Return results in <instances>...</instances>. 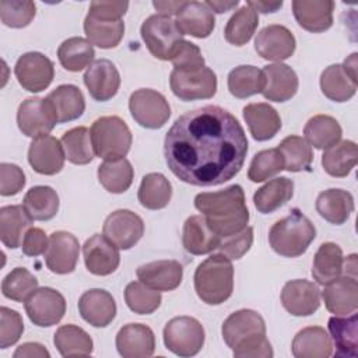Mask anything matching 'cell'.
<instances>
[{
	"label": "cell",
	"instance_id": "obj_1",
	"mask_svg": "<svg viewBox=\"0 0 358 358\" xmlns=\"http://www.w3.org/2000/svg\"><path fill=\"white\" fill-rule=\"evenodd\" d=\"M248 138L227 109L206 105L179 116L168 130L164 155L171 172L193 186H218L239 173Z\"/></svg>",
	"mask_w": 358,
	"mask_h": 358
},
{
	"label": "cell",
	"instance_id": "obj_2",
	"mask_svg": "<svg viewBox=\"0 0 358 358\" xmlns=\"http://www.w3.org/2000/svg\"><path fill=\"white\" fill-rule=\"evenodd\" d=\"M194 207L221 238L238 234L248 227L249 210L243 189L239 185H231L218 192L199 193L194 197Z\"/></svg>",
	"mask_w": 358,
	"mask_h": 358
},
{
	"label": "cell",
	"instance_id": "obj_3",
	"mask_svg": "<svg viewBox=\"0 0 358 358\" xmlns=\"http://www.w3.org/2000/svg\"><path fill=\"white\" fill-rule=\"evenodd\" d=\"M222 338L236 358H271L274 355L266 337V324L260 313L241 309L222 323Z\"/></svg>",
	"mask_w": 358,
	"mask_h": 358
},
{
	"label": "cell",
	"instance_id": "obj_4",
	"mask_svg": "<svg viewBox=\"0 0 358 358\" xmlns=\"http://www.w3.org/2000/svg\"><path fill=\"white\" fill-rule=\"evenodd\" d=\"M194 289L207 305H221L234 291V267L221 253L211 255L194 271Z\"/></svg>",
	"mask_w": 358,
	"mask_h": 358
},
{
	"label": "cell",
	"instance_id": "obj_5",
	"mask_svg": "<svg viewBox=\"0 0 358 358\" xmlns=\"http://www.w3.org/2000/svg\"><path fill=\"white\" fill-rule=\"evenodd\" d=\"M315 238V225L298 208H292L287 217L273 224L268 232L271 249L284 257L303 255Z\"/></svg>",
	"mask_w": 358,
	"mask_h": 358
},
{
	"label": "cell",
	"instance_id": "obj_6",
	"mask_svg": "<svg viewBox=\"0 0 358 358\" xmlns=\"http://www.w3.org/2000/svg\"><path fill=\"white\" fill-rule=\"evenodd\" d=\"M90 131L96 157L105 161H113L127 155L133 138L129 126L119 116L98 117Z\"/></svg>",
	"mask_w": 358,
	"mask_h": 358
},
{
	"label": "cell",
	"instance_id": "obj_7",
	"mask_svg": "<svg viewBox=\"0 0 358 358\" xmlns=\"http://www.w3.org/2000/svg\"><path fill=\"white\" fill-rule=\"evenodd\" d=\"M140 34L150 53L159 60H171L185 41L176 22L161 14L150 15L141 24Z\"/></svg>",
	"mask_w": 358,
	"mask_h": 358
},
{
	"label": "cell",
	"instance_id": "obj_8",
	"mask_svg": "<svg viewBox=\"0 0 358 358\" xmlns=\"http://www.w3.org/2000/svg\"><path fill=\"white\" fill-rule=\"evenodd\" d=\"M204 329L201 323L190 316L171 319L164 327L165 347L179 357H193L204 345Z\"/></svg>",
	"mask_w": 358,
	"mask_h": 358
},
{
	"label": "cell",
	"instance_id": "obj_9",
	"mask_svg": "<svg viewBox=\"0 0 358 358\" xmlns=\"http://www.w3.org/2000/svg\"><path fill=\"white\" fill-rule=\"evenodd\" d=\"M131 117L145 129H161L171 116L166 98L151 88H140L129 98Z\"/></svg>",
	"mask_w": 358,
	"mask_h": 358
},
{
	"label": "cell",
	"instance_id": "obj_10",
	"mask_svg": "<svg viewBox=\"0 0 358 358\" xmlns=\"http://www.w3.org/2000/svg\"><path fill=\"white\" fill-rule=\"evenodd\" d=\"M169 85L173 95L182 101L210 99L217 92V76L206 66L194 71L172 70Z\"/></svg>",
	"mask_w": 358,
	"mask_h": 358
},
{
	"label": "cell",
	"instance_id": "obj_11",
	"mask_svg": "<svg viewBox=\"0 0 358 358\" xmlns=\"http://www.w3.org/2000/svg\"><path fill=\"white\" fill-rule=\"evenodd\" d=\"M57 123L56 113L48 98L32 96L22 101L17 112L18 129L27 137L48 136Z\"/></svg>",
	"mask_w": 358,
	"mask_h": 358
},
{
	"label": "cell",
	"instance_id": "obj_12",
	"mask_svg": "<svg viewBox=\"0 0 358 358\" xmlns=\"http://www.w3.org/2000/svg\"><path fill=\"white\" fill-rule=\"evenodd\" d=\"M25 312L29 320L39 327H50L57 324L66 313L64 296L50 288H36L24 302Z\"/></svg>",
	"mask_w": 358,
	"mask_h": 358
},
{
	"label": "cell",
	"instance_id": "obj_13",
	"mask_svg": "<svg viewBox=\"0 0 358 358\" xmlns=\"http://www.w3.org/2000/svg\"><path fill=\"white\" fill-rule=\"evenodd\" d=\"M14 74L24 90L29 92H41L53 81L55 66L43 53L28 52L18 57Z\"/></svg>",
	"mask_w": 358,
	"mask_h": 358
},
{
	"label": "cell",
	"instance_id": "obj_14",
	"mask_svg": "<svg viewBox=\"0 0 358 358\" xmlns=\"http://www.w3.org/2000/svg\"><path fill=\"white\" fill-rule=\"evenodd\" d=\"M102 232L119 249L127 250L144 235V222L130 210H116L106 217Z\"/></svg>",
	"mask_w": 358,
	"mask_h": 358
},
{
	"label": "cell",
	"instance_id": "obj_15",
	"mask_svg": "<svg viewBox=\"0 0 358 358\" xmlns=\"http://www.w3.org/2000/svg\"><path fill=\"white\" fill-rule=\"evenodd\" d=\"M296 42L291 31L280 24H271L259 31L255 39V50L262 59L281 63L295 52Z\"/></svg>",
	"mask_w": 358,
	"mask_h": 358
},
{
	"label": "cell",
	"instance_id": "obj_16",
	"mask_svg": "<svg viewBox=\"0 0 358 358\" xmlns=\"http://www.w3.org/2000/svg\"><path fill=\"white\" fill-rule=\"evenodd\" d=\"M78 253V239L70 232L56 231L49 236V246L45 252V262L52 273L69 274L76 270Z\"/></svg>",
	"mask_w": 358,
	"mask_h": 358
},
{
	"label": "cell",
	"instance_id": "obj_17",
	"mask_svg": "<svg viewBox=\"0 0 358 358\" xmlns=\"http://www.w3.org/2000/svg\"><path fill=\"white\" fill-rule=\"evenodd\" d=\"M83 256L87 270L95 275H109L120 263L119 248L101 234H95L85 241Z\"/></svg>",
	"mask_w": 358,
	"mask_h": 358
},
{
	"label": "cell",
	"instance_id": "obj_18",
	"mask_svg": "<svg viewBox=\"0 0 358 358\" xmlns=\"http://www.w3.org/2000/svg\"><path fill=\"white\" fill-rule=\"evenodd\" d=\"M284 309L294 316H310L320 306V291L308 280H291L281 291Z\"/></svg>",
	"mask_w": 358,
	"mask_h": 358
},
{
	"label": "cell",
	"instance_id": "obj_19",
	"mask_svg": "<svg viewBox=\"0 0 358 358\" xmlns=\"http://www.w3.org/2000/svg\"><path fill=\"white\" fill-rule=\"evenodd\" d=\"M84 84L90 95L99 102L112 99L120 87V74L116 66L108 59H98L87 67Z\"/></svg>",
	"mask_w": 358,
	"mask_h": 358
},
{
	"label": "cell",
	"instance_id": "obj_20",
	"mask_svg": "<svg viewBox=\"0 0 358 358\" xmlns=\"http://www.w3.org/2000/svg\"><path fill=\"white\" fill-rule=\"evenodd\" d=\"M66 154L59 141L53 136H42L34 138L28 148V162L36 173L56 175L64 165Z\"/></svg>",
	"mask_w": 358,
	"mask_h": 358
},
{
	"label": "cell",
	"instance_id": "obj_21",
	"mask_svg": "<svg viewBox=\"0 0 358 358\" xmlns=\"http://www.w3.org/2000/svg\"><path fill=\"white\" fill-rule=\"evenodd\" d=\"M116 348L123 358H148L155 350L154 331L141 323H127L116 334Z\"/></svg>",
	"mask_w": 358,
	"mask_h": 358
},
{
	"label": "cell",
	"instance_id": "obj_22",
	"mask_svg": "<svg viewBox=\"0 0 358 358\" xmlns=\"http://www.w3.org/2000/svg\"><path fill=\"white\" fill-rule=\"evenodd\" d=\"M116 302L113 296L101 288L85 291L78 299L81 317L94 327H106L116 316Z\"/></svg>",
	"mask_w": 358,
	"mask_h": 358
},
{
	"label": "cell",
	"instance_id": "obj_23",
	"mask_svg": "<svg viewBox=\"0 0 358 358\" xmlns=\"http://www.w3.org/2000/svg\"><path fill=\"white\" fill-rule=\"evenodd\" d=\"M324 306L337 316H345L358 308V282L357 278L345 275L326 284L322 291Z\"/></svg>",
	"mask_w": 358,
	"mask_h": 358
},
{
	"label": "cell",
	"instance_id": "obj_24",
	"mask_svg": "<svg viewBox=\"0 0 358 358\" xmlns=\"http://www.w3.org/2000/svg\"><path fill=\"white\" fill-rule=\"evenodd\" d=\"M264 88L263 96L273 102L289 101L298 91V76L296 73L284 63H273L263 67Z\"/></svg>",
	"mask_w": 358,
	"mask_h": 358
},
{
	"label": "cell",
	"instance_id": "obj_25",
	"mask_svg": "<svg viewBox=\"0 0 358 358\" xmlns=\"http://www.w3.org/2000/svg\"><path fill=\"white\" fill-rule=\"evenodd\" d=\"M137 278L145 285L157 291H173L183 278V267L176 260H157L141 264L137 271Z\"/></svg>",
	"mask_w": 358,
	"mask_h": 358
},
{
	"label": "cell",
	"instance_id": "obj_26",
	"mask_svg": "<svg viewBox=\"0 0 358 358\" xmlns=\"http://www.w3.org/2000/svg\"><path fill=\"white\" fill-rule=\"evenodd\" d=\"M175 15V22L183 35L203 39L210 36L215 27L213 11L201 1H185Z\"/></svg>",
	"mask_w": 358,
	"mask_h": 358
},
{
	"label": "cell",
	"instance_id": "obj_27",
	"mask_svg": "<svg viewBox=\"0 0 358 358\" xmlns=\"http://www.w3.org/2000/svg\"><path fill=\"white\" fill-rule=\"evenodd\" d=\"M334 1L331 0H294L292 13L296 22L309 32H324L333 25Z\"/></svg>",
	"mask_w": 358,
	"mask_h": 358
},
{
	"label": "cell",
	"instance_id": "obj_28",
	"mask_svg": "<svg viewBox=\"0 0 358 358\" xmlns=\"http://www.w3.org/2000/svg\"><path fill=\"white\" fill-rule=\"evenodd\" d=\"M218 236L206 222L203 215H192L183 224L182 243L186 252L200 256L215 250L221 242Z\"/></svg>",
	"mask_w": 358,
	"mask_h": 358
},
{
	"label": "cell",
	"instance_id": "obj_29",
	"mask_svg": "<svg viewBox=\"0 0 358 358\" xmlns=\"http://www.w3.org/2000/svg\"><path fill=\"white\" fill-rule=\"evenodd\" d=\"M243 119L252 137L257 141L273 138L281 129V117L278 112L264 102L248 103L243 108Z\"/></svg>",
	"mask_w": 358,
	"mask_h": 358
},
{
	"label": "cell",
	"instance_id": "obj_30",
	"mask_svg": "<svg viewBox=\"0 0 358 358\" xmlns=\"http://www.w3.org/2000/svg\"><path fill=\"white\" fill-rule=\"evenodd\" d=\"M291 350L295 358H327L333 354V344L323 327L309 326L295 334Z\"/></svg>",
	"mask_w": 358,
	"mask_h": 358
},
{
	"label": "cell",
	"instance_id": "obj_31",
	"mask_svg": "<svg viewBox=\"0 0 358 358\" xmlns=\"http://www.w3.org/2000/svg\"><path fill=\"white\" fill-rule=\"evenodd\" d=\"M344 271V257L341 248L334 242H324L319 246L313 257L312 277L320 284L326 285L341 277Z\"/></svg>",
	"mask_w": 358,
	"mask_h": 358
},
{
	"label": "cell",
	"instance_id": "obj_32",
	"mask_svg": "<svg viewBox=\"0 0 358 358\" xmlns=\"http://www.w3.org/2000/svg\"><path fill=\"white\" fill-rule=\"evenodd\" d=\"M316 211L330 224L341 225L354 211L352 194L343 189H327L317 196Z\"/></svg>",
	"mask_w": 358,
	"mask_h": 358
},
{
	"label": "cell",
	"instance_id": "obj_33",
	"mask_svg": "<svg viewBox=\"0 0 358 358\" xmlns=\"http://www.w3.org/2000/svg\"><path fill=\"white\" fill-rule=\"evenodd\" d=\"M32 218L24 206H4L0 208V239L8 249H17L25 232L32 225Z\"/></svg>",
	"mask_w": 358,
	"mask_h": 358
},
{
	"label": "cell",
	"instance_id": "obj_34",
	"mask_svg": "<svg viewBox=\"0 0 358 358\" xmlns=\"http://www.w3.org/2000/svg\"><path fill=\"white\" fill-rule=\"evenodd\" d=\"M57 117V123L78 119L85 109V99L81 90L73 84H62L48 96Z\"/></svg>",
	"mask_w": 358,
	"mask_h": 358
},
{
	"label": "cell",
	"instance_id": "obj_35",
	"mask_svg": "<svg viewBox=\"0 0 358 358\" xmlns=\"http://www.w3.org/2000/svg\"><path fill=\"white\" fill-rule=\"evenodd\" d=\"M329 331L336 347L337 357L355 358L358 355V316H333L329 319Z\"/></svg>",
	"mask_w": 358,
	"mask_h": 358
},
{
	"label": "cell",
	"instance_id": "obj_36",
	"mask_svg": "<svg viewBox=\"0 0 358 358\" xmlns=\"http://www.w3.org/2000/svg\"><path fill=\"white\" fill-rule=\"evenodd\" d=\"M294 194V182L288 178H274L257 189L253 203L259 213L270 214L287 204Z\"/></svg>",
	"mask_w": 358,
	"mask_h": 358
},
{
	"label": "cell",
	"instance_id": "obj_37",
	"mask_svg": "<svg viewBox=\"0 0 358 358\" xmlns=\"http://www.w3.org/2000/svg\"><path fill=\"white\" fill-rule=\"evenodd\" d=\"M358 161L357 144L351 140H343L333 147L324 150L322 155V166L330 176L345 178L350 175Z\"/></svg>",
	"mask_w": 358,
	"mask_h": 358
},
{
	"label": "cell",
	"instance_id": "obj_38",
	"mask_svg": "<svg viewBox=\"0 0 358 358\" xmlns=\"http://www.w3.org/2000/svg\"><path fill=\"white\" fill-rule=\"evenodd\" d=\"M305 140L317 150H327L341 140L340 123L329 115H316L310 117L303 127Z\"/></svg>",
	"mask_w": 358,
	"mask_h": 358
},
{
	"label": "cell",
	"instance_id": "obj_39",
	"mask_svg": "<svg viewBox=\"0 0 358 358\" xmlns=\"http://www.w3.org/2000/svg\"><path fill=\"white\" fill-rule=\"evenodd\" d=\"M53 343L62 357H88L94 348L90 334L76 324L60 326L55 333Z\"/></svg>",
	"mask_w": 358,
	"mask_h": 358
},
{
	"label": "cell",
	"instance_id": "obj_40",
	"mask_svg": "<svg viewBox=\"0 0 358 358\" xmlns=\"http://www.w3.org/2000/svg\"><path fill=\"white\" fill-rule=\"evenodd\" d=\"M357 83L341 67V64H331L320 74V88L324 96L334 102H345L357 92Z\"/></svg>",
	"mask_w": 358,
	"mask_h": 358
},
{
	"label": "cell",
	"instance_id": "obj_41",
	"mask_svg": "<svg viewBox=\"0 0 358 358\" xmlns=\"http://www.w3.org/2000/svg\"><path fill=\"white\" fill-rule=\"evenodd\" d=\"M22 206L34 221H48L59 211V196L50 186H34L25 193Z\"/></svg>",
	"mask_w": 358,
	"mask_h": 358
},
{
	"label": "cell",
	"instance_id": "obj_42",
	"mask_svg": "<svg viewBox=\"0 0 358 358\" xmlns=\"http://www.w3.org/2000/svg\"><path fill=\"white\" fill-rule=\"evenodd\" d=\"M138 201L148 210H161L166 207L172 197V185L162 173H147L140 183Z\"/></svg>",
	"mask_w": 358,
	"mask_h": 358
},
{
	"label": "cell",
	"instance_id": "obj_43",
	"mask_svg": "<svg viewBox=\"0 0 358 358\" xmlns=\"http://www.w3.org/2000/svg\"><path fill=\"white\" fill-rule=\"evenodd\" d=\"M95 56L94 46L90 43V41L81 38V36H73L62 42V45L57 49V57L60 64L67 71H81L85 67H90L92 64Z\"/></svg>",
	"mask_w": 358,
	"mask_h": 358
},
{
	"label": "cell",
	"instance_id": "obj_44",
	"mask_svg": "<svg viewBox=\"0 0 358 358\" xmlns=\"http://www.w3.org/2000/svg\"><path fill=\"white\" fill-rule=\"evenodd\" d=\"M84 32L91 45H95L101 49H112L116 48L123 38L124 22L122 20H96L87 14L84 20Z\"/></svg>",
	"mask_w": 358,
	"mask_h": 358
},
{
	"label": "cell",
	"instance_id": "obj_45",
	"mask_svg": "<svg viewBox=\"0 0 358 358\" xmlns=\"http://www.w3.org/2000/svg\"><path fill=\"white\" fill-rule=\"evenodd\" d=\"M134 171L126 158L105 161L98 166V180L109 193H124L133 183Z\"/></svg>",
	"mask_w": 358,
	"mask_h": 358
},
{
	"label": "cell",
	"instance_id": "obj_46",
	"mask_svg": "<svg viewBox=\"0 0 358 358\" xmlns=\"http://www.w3.org/2000/svg\"><path fill=\"white\" fill-rule=\"evenodd\" d=\"M263 70L255 66H238L228 74V90L231 95L239 99L260 94L264 88Z\"/></svg>",
	"mask_w": 358,
	"mask_h": 358
},
{
	"label": "cell",
	"instance_id": "obj_47",
	"mask_svg": "<svg viewBox=\"0 0 358 358\" xmlns=\"http://www.w3.org/2000/svg\"><path fill=\"white\" fill-rule=\"evenodd\" d=\"M257 25H259L257 13L245 4L241 8H238L232 14V17L228 20L224 29V36L227 42H229L231 45L243 46L252 39Z\"/></svg>",
	"mask_w": 358,
	"mask_h": 358
},
{
	"label": "cell",
	"instance_id": "obj_48",
	"mask_svg": "<svg viewBox=\"0 0 358 358\" xmlns=\"http://www.w3.org/2000/svg\"><path fill=\"white\" fill-rule=\"evenodd\" d=\"M62 145L67 161L74 165H85L94 159V147L91 141V131L84 127H74L67 130L62 137Z\"/></svg>",
	"mask_w": 358,
	"mask_h": 358
},
{
	"label": "cell",
	"instance_id": "obj_49",
	"mask_svg": "<svg viewBox=\"0 0 358 358\" xmlns=\"http://www.w3.org/2000/svg\"><path fill=\"white\" fill-rule=\"evenodd\" d=\"M284 159V169L289 172L309 171L313 161V151L309 143L299 136L285 137L277 147Z\"/></svg>",
	"mask_w": 358,
	"mask_h": 358
},
{
	"label": "cell",
	"instance_id": "obj_50",
	"mask_svg": "<svg viewBox=\"0 0 358 358\" xmlns=\"http://www.w3.org/2000/svg\"><path fill=\"white\" fill-rule=\"evenodd\" d=\"M124 301L130 310L138 315H150L161 305V291H157L141 281H131L126 285Z\"/></svg>",
	"mask_w": 358,
	"mask_h": 358
},
{
	"label": "cell",
	"instance_id": "obj_51",
	"mask_svg": "<svg viewBox=\"0 0 358 358\" xmlns=\"http://www.w3.org/2000/svg\"><path fill=\"white\" fill-rule=\"evenodd\" d=\"M36 288L38 280L24 267L13 268L1 282L3 295L15 302H25Z\"/></svg>",
	"mask_w": 358,
	"mask_h": 358
},
{
	"label": "cell",
	"instance_id": "obj_52",
	"mask_svg": "<svg viewBox=\"0 0 358 358\" xmlns=\"http://www.w3.org/2000/svg\"><path fill=\"white\" fill-rule=\"evenodd\" d=\"M282 169H284V159L281 152L278 151V148H268V150L259 151L253 157L249 165L248 178L255 183L264 182L275 176Z\"/></svg>",
	"mask_w": 358,
	"mask_h": 358
},
{
	"label": "cell",
	"instance_id": "obj_53",
	"mask_svg": "<svg viewBox=\"0 0 358 358\" xmlns=\"http://www.w3.org/2000/svg\"><path fill=\"white\" fill-rule=\"evenodd\" d=\"M36 13L34 1L29 0H1L0 18L10 28H24L31 24Z\"/></svg>",
	"mask_w": 358,
	"mask_h": 358
},
{
	"label": "cell",
	"instance_id": "obj_54",
	"mask_svg": "<svg viewBox=\"0 0 358 358\" xmlns=\"http://www.w3.org/2000/svg\"><path fill=\"white\" fill-rule=\"evenodd\" d=\"M24 331L21 315L7 306L0 308V348L14 345Z\"/></svg>",
	"mask_w": 358,
	"mask_h": 358
},
{
	"label": "cell",
	"instance_id": "obj_55",
	"mask_svg": "<svg viewBox=\"0 0 358 358\" xmlns=\"http://www.w3.org/2000/svg\"><path fill=\"white\" fill-rule=\"evenodd\" d=\"M252 243H253V228L245 227L238 234L222 238L215 250H218V253L224 255L229 260H238L250 249Z\"/></svg>",
	"mask_w": 358,
	"mask_h": 358
},
{
	"label": "cell",
	"instance_id": "obj_56",
	"mask_svg": "<svg viewBox=\"0 0 358 358\" xmlns=\"http://www.w3.org/2000/svg\"><path fill=\"white\" fill-rule=\"evenodd\" d=\"M173 70L178 71H194L204 67V57L197 45L183 41L173 57L171 59Z\"/></svg>",
	"mask_w": 358,
	"mask_h": 358
},
{
	"label": "cell",
	"instance_id": "obj_57",
	"mask_svg": "<svg viewBox=\"0 0 358 358\" xmlns=\"http://www.w3.org/2000/svg\"><path fill=\"white\" fill-rule=\"evenodd\" d=\"M25 186V173L15 164H0V194L14 196Z\"/></svg>",
	"mask_w": 358,
	"mask_h": 358
},
{
	"label": "cell",
	"instance_id": "obj_58",
	"mask_svg": "<svg viewBox=\"0 0 358 358\" xmlns=\"http://www.w3.org/2000/svg\"><path fill=\"white\" fill-rule=\"evenodd\" d=\"M129 8L127 1H102L95 0L90 4L88 15L103 20V21H117L122 20V17L126 14Z\"/></svg>",
	"mask_w": 358,
	"mask_h": 358
},
{
	"label": "cell",
	"instance_id": "obj_59",
	"mask_svg": "<svg viewBox=\"0 0 358 358\" xmlns=\"http://www.w3.org/2000/svg\"><path fill=\"white\" fill-rule=\"evenodd\" d=\"M48 246H49V238L46 236L45 231L35 227H31L25 232L21 243L22 253L31 257L45 255V252L48 250Z\"/></svg>",
	"mask_w": 358,
	"mask_h": 358
},
{
	"label": "cell",
	"instance_id": "obj_60",
	"mask_svg": "<svg viewBox=\"0 0 358 358\" xmlns=\"http://www.w3.org/2000/svg\"><path fill=\"white\" fill-rule=\"evenodd\" d=\"M14 358H32V357H36V358H49L50 354L49 351L39 343H24L21 344L14 355Z\"/></svg>",
	"mask_w": 358,
	"mask_h": 358
},
{
	"label": "cell",
	"instance_id": "obj_61",
	"mask_svg": "<svg viewBox=\"0 0 358 358\" xmlns=\"http://www.w3.org/2000/svg\"><path fill=\"white\" fill-rule=\"evenodd\" d=\"M183 3H185V0H175V1H169V0L158 1L157 0V1H152V6L161 15L171 17L172 14H176L179 11V8L183 6Z\"/></svg>",
	"mask_w": 358,
	"mask_h": 358
},
{
	"label": "cell",
	"instance_id": "obj_62",
	"mask_svg": "<svg viewBox=\"0 0 358 358\" xmlns=\"http://www.w3.org/2000/svg\"><path fill=\"white\" fill-rule=\"evenodd\" d=\"M246 6L253 8L256 13L260 11L263 14H267V13H274V11L280 10L282 7V1L281 0L280 1H260V0L252 1L250 0L246 3Z\"/></svg>",
	"mask_w": 358,
	"mask_h": 358
},
{
	"label": "cell",
	"instance_id": "obj_63",
	"mask_svg": "<svg viewBox=\"0 0 358 358\" xmlns=\"http://www.w3.org/2000/svg\"><path fill=\"white\" fill-rule=\"evenodd\" d=\"M204 3L207 4V7H208L211 11H215V13H218V14H221V13H227V11H229V10L235 8V7L239 4V1H238V0H234V1L207 0V1H204Z\"/></svg>",
	"mask_w": 358,
	"mask_h": 358
},
{
	"label": "cell",
	"instance_id": "obj_64",
	"mask_svg": "<svg viewBox=\"0 0 358 358\" xmlns=\"http://www.w3.org/2000/svg\"><path fill=\"white\" fill-rule=\"evenodd\" d=\"M357 53H352L351 56H348L344 62H343V64H341V67L344 69V71L352 78V80H355V81H358L357 80Z\"/></svg>",
	"mask_w": 358,
	"mask_h": 358
}]
</instances>
